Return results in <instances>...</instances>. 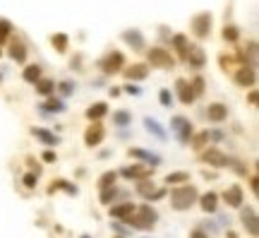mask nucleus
<instances>
[{"instance_id": "nucleus-44", "label": "nucleus", "mask_w": 259, "mask_h": 238, "mask_svg": "<svg viewBox=\"0 0 259 238\" xmlns=\"http://www.w3.org/2000/svg\"><path fill=\"white\" fill-rule=\"evenodd\" d=\"M111 226H113L118 234H122V236H127V234H130V229H125V226H122L120 221H111Z\"/></svg>"}, {"instance_id": "nucleus-8", "label": "nucleus", "mask_w": 259, "mask_h": 238, "mask_svg": "<svg viewBox=\"0 0 259 238\" xmlns=\"http://www.w3.org/2000/svg\"><path fill=\"white\" fill-rule=\"evenodd\" d=\"M149 63H151L154 67L168 70V67L175 65V58L171 56V51H166V48H149Z\"/></svg>"}, {"instance_id": "nucleus-1", "label": "nucleus", "mask_w": 259, "mask_h": 238, "mask_svg": "<svg viewBox=\"0 0 259 238\" xmlns=\"http://www.w3.org/2000/svg\"><path fill=\"white\" fill-rule=\"evenodd\" d=\"M197 197H199V193H197L195 185H190V183L175 185L171 190V207L175 209V212H187V209L197 202Z\"/></svg>"}, {"instance_id": "nucleus-20", "label": "nucleus", "mask_w": 259, "mask_h": 238, "mask_svg": "<svg viewBox=\"0 0 259 238\" xmlns=\"http://www.w3.org/2000/svg\"><path fill=\"white\" fill-rule=\"evenodd\" d=\"M122 72H125V77L132 80V82H139V80H146V77H149V67H146L144 63H135L132 67H122Z\"/></svg>"}, {"instance_id": "nucleus-34", "label": "nucleus", "mask_w": 259, "mask_h": 238, "mask_svg": "<svg viewBox=\"0 0 259 238\" xmlns=\"http://www.w3.org/2000/svg\"><path fill=\"white\" fill-rule=\"evenodd\" d=\"M206 142H209V130H201L197 135H192V140H190V145L195 149H204L206 147Z\"/></svg>"}, {"instance_id": "nucleus-49", "label": "nucleus", "mask_w": 259, "mask_h": 238, "mask_svg": "<svg viewBox=\"0 0 259 238\" xmlns=\"http://www.w3.org/2000/svg\"><path fill=\"white\" fill-rule=\"evenodd\" d=\"M228 238H238V234H235V231H228Z\"/></svg>"}, {"instance_id": "nucleus-45", "label": "nucleus", "mask_w": 259, "mask_h": 238, "mask_svg": "<svg viewBox=\"0 0 259 238\" xmlns=\"http://www.w3.org/2000/svg\"><path fill=\"white\" fill-rule=\"evenodd\" d=\"M190 238H209V234H206L204 229H192V231H190Z\"/></svg>"}, {"instance_id": "nucleus-5", "label": "nucleus", "mask_w": 259, "mask_h": 238, "mask_svg": "<svg viewBox=\"0 0 259 238\" xmlns=\"http://www.w3.org/2000/svg\"><path fill=\"white\" fill-rule=\"evenodd\" d=\"M201 159H204L209 166H216V169H228V166H233V159H230L228 154H223L221 149H216V147L206 149V151L201 154Z\"/></svg>"}, {"instance_id": "nucleus-10", "label": "nucleus", "mask_w": 259, "mask_h": 238, "mask_svg": "<svg viewBox=\"0 0 259 238\" xmlns=\"http://www.w3.org/2000/svg\"><path fill=\"white\" fill-rule=\"evenodd\" d=\"M103 137H106V128H103L101 123H91L84 130V145L91 149L99 147V145L103 142Z\"/></svg>"}, {"instance_id": "nucleus-33", "label": "nucleus", "mask_w": 259, "mask_h": 238, "mask_svg": "<svg viewBox=\"0 0 259 238\" xmlns=\"http://www.w3.org/2000/svg\"><path fill=\"white\" fill-rule=\"evenodd\" d=\"M154 190H156V183H149V180H139L137 183V195L144 197V200H149L154 195Z\"/></svg>"}, {"instance_id": "nucleus-38", "label": "nucleus", "mask_w": 259, "mask_h": 238, "mask_svg": "<svg viewBox=\"0 0 259 238\" xmlns=\"http://www.w3.org/2000/svg\"><path fill=\"white\" fill-rule=\"evenodd\" d=\"M10 31H12V24H10L7 20H2V17H0V43H5V41H7Z\"/></svg>"}, {"instance_id": "nucleus-17", "label": "nucleus", "mask_w": 259, "mask_h": 238, "mask_svg": "<svg viewBox=\"0 0 259 238\" xmlns=\"http://www.w3.org/2000/svg\"><path fill=\"white\" fill-rule=\"evenodd\" d=\"M122 41H125L127 46H132L135 51H144V48H146V41H144V36L139 29H125L122 31Z\"/></svg>"}, {"instance_id": "nucleus-27", "label": "nucleus", "mask_w": 259, "mask_h": 238, "mask_svg": "<svg viewBox=\"0 0 259 238\" xmlns=\"http://www.w3.org/2000/svg\"><path fill=\"white\" fill-rule=\"evenodd\" d=\"M34 87H36V94H41V96H46V99H48V96H53V91H56V82H53V80H43V77H41Z\"/></svg>"}, {"instance_id": "nucleus-46", "label": "nucleus", "mask_w": 259, "mask_h": 238, "mask_svg": "<svg viewBox=\"0 0 259 238\" xmlns=\"http://www.w3.org/2000/svg\"><path fill=\"white\" fill-rule=\"evenodd\" d=\"M125 91H127V94H135V96H139V94H142V89H139V87H135V85H125Z\"/></svg>"}, {"instance_id": "nucleus-52", "label": "nucleus", "mask_w": 259, "mask_h": 238, "mask_svg": "<svg viewBox=\"0 0 259 238\" xmlns=\"http://www.w3.org/2000/svg\"><path fill=\"white\" fill-rule=\"evenodd\" d=\"M0 56H2V51H0Z\"/></svg>"}, {"instance_id": "nucleus-14", "label": "nucleus", "mask_w": 259, "mask_h": 238, "mask_svg": "<svg viewBox=\"0 0 259 238\" xmlns=\"http://www.w3.org/2000/svg\"><path fill=\"white\" fill-rule=\"evenodd\" d=\"M111 219H120V221H127L135 212H137V205L135 202H118V205H111Z\"/></svg>"}, {"instance_id": "nucleus-7", "label": "nucleus", "mask_w": 259, "mask_h": 238, "mask_svg": "<svg viewBox=\"0 0 259 238\" xmlns=\"http://www.w3.org/2000/svg\"><path fill=\"white\" fill-rule=\"evenodd\" d=\"M240 221H242V226H245V231L250 234L252 238H257L259 234V224H257V209L252 207H240Z\"/></svg>"}, {"instance_id": "nucleus-48", "label": "nucleus", "mask_w": 259, "mask_h": 238, "mask_svg": "<svg viewBox=\"0 0 259 238\" xmlns=\"http://www.w3.org/2000/svg\"><path fill=\"white\" fill-rule=\"evenodd\" d=\"M250 104H252V106H257V91H255V89L250 91Z\"/></svg>"}, {"instance_id": "nucleus-2", "label": "nucleus", "mask_w": 259, "mask_h": 238, "mask_svg": "<svg viewBox=\"0 0 259 238\" xmlns=\"http://www.w3.org/2000/svg\"><path fill=\"white\" fill-rule=\"evenodd\" d=\"M159 221V212L151 207V205H142V207H137V212L127 219V224H130V229H137V231H149V229H154V224Z\"/></svg>"}, {"instance_id": "nucleus-12", "label": "nucleus", "mask_w": 259, "mask_h": 238, "mask_svg": "<svg viewBox=\"0 0 259 238\" xmlns=\"http://www.w3.org/2000/svg\"><path fill=\"white\" fill-rule=\"evenodd\" d=\"M127 154H130L132 159L144 161V166H151V169L161 166V156H159V154H154V151H146V149H142V147H130V149H127Z\"/></svg>"}, {"instance_id": "nucleus-18", "label": "nucleus", "mask_w": 259, "mask_h": 238, "mask_svg": "<svg viewBox=\"0 0 259 238\" xmlns=\"http://www.w3.org/2000/svg\"><path fill=\"white\" fill-rule=\"evenodd\" d=\"M206 118L211 120V123H223V120L228 118V106L221 104V101L209 104V108H206Z\"/></svg>"}, {"instance_id": "nucleus-39", "label": "nucleus", "mask_w": 259, "mask_h": 238, "mask_svg": "<svg viewBox=\"0 0 259 238\" xmlns=\"http://www.w3.org/2000/svg\"><path fill=\"white\" fill-rule=\"evenodd\" d=\"M238 36H240V34H238V27H233V24L223 29V39L230 41V43H235V41H238Z\"/></svg>"}, {"instance_id": "nucleus-22", "label": "nucleus", "mask_w": 259, "mask_h": 238, "mask_svg": "<svg viewBox=\"0 0 259 238\" xmlns=\"http://www.w3.org/2000/svg\"><path fill=\"white\" fill-rule=\"evenodd\" d=\"M108 113V104L106 101H96V104H91L89 108H86V118L91 120V123H101V118Z\"/></svg>"}, {"instance_id": "nucleus-50", "label": "nucleus", "mask_w": 259, "mask_h": 238, "mask_svg": "<svg viewBox=\"0 0 259 238\" xmlns=\"http://www.w3.org/2000/svg\"><path fill=\"white\" fill-rule=\"evenodd\" d=\"M80 238H91V236H89V234H84V236H80Z\"/></svg>"}, {"instance_id": "nucleus-29", "label": "nucleus", "mask_w": 259, "mask_h": 238, "mask_svg": "<svg viewBox=\"0 0 259 238\" xmlns=\"http://www.w3.org/2000/svg\"><path fill=\"white\" fill-rule=\"evenodd\" d=\"M22 80L29 82V85H36V82L41 80V67H39V65H27L24 72H22Z\"/></svg>"}, {"instance_id": "nucleus-35", "label": "nucleus", "mask_w": 259, "mask_h": 238, "mask_svg": "<svg viewBox=\"0 0 259 238\" xmlns=\"http://www.w3.org/2000/svg\"><path fill=\"white\" fill-rule=\"evenodd\" d=\"M51 41H53V46H56L58 53H65V51H67V43H70V39H67L65 34H53V39H51Z\"/></svg>"}, {"instance_id": "nucleus-4", "label": "nucleus", "mask_w": 259, "mask_h": 238, "mask_svg": "<svg viewBox=\"0 0 259 238\" xmlns=\"http://www.w3.org/2000/svg\"><path fill=\"white\" fill-rule=\"evenodd\" d=\"M99 67H101V72H106V75H115V72H120V70L125 67V56H122L120 51H108L103 58L99 60Z\"/></svg>"}, {"instance_id": "nucleus-28", "label": "nucleus", "mask_w": 259, "mask_h": 238, "mask_svg": "<svg viewBox=\"0 0 259 238\" xmlns=\"http://www.w3.org/2000/svg\"><path fill=\"white\" fill-rule=\"evenodd\" d=\"M173 48L180 53V58L185 60V53H187V48H190L187 36H185V34H175V36H173Z\"/></svg>"}, {"instance_id": "nucleus-42", "label": "nucleus", "mask_w": 259, "mask_h": 238, "mask_svg": "<svg viewBox=\"0 0 259 238\" xmlns=\"http://www.w3.org/2000/svg\"><path fill=\"white\" fill-rule=\"evenodd\" d=\"M41 159H43L46 164H56V161H58V154L53 151V149H46V151L41 154Z\"/></svg>"}, {"instance_id": "nucleus-47", "label": "nucleus", "mask_w": 259, "mask_h": 238, "mask_svg": "<svg viewBox=\"0 0 259 238\" xmlns=\"http://www.w3.org/2000/svg\"><path fill=\"white\" fill-rule=\"evenodd\" d=\"M250 188H252V193L257 195V188H259V178H257V176H252V178H250Z\"/></svg>"}, {"instance_id": "nucleus-32", "label": "nucleus", "mask_w": 259, "mask_h": 238, "mask_svg": "<svg viewBox=\"0 0 259 238\" xmlns=\"http://www.w3.org/2000/svg\"><path fill=\"white\" fill-rule=\"evenodd\" d=\"M115 183H118V171H106V173H101V176H99V188H101V190L113 188Z\"/></svg>"}, {"instance_id": "nucleus-36", "label": "nucleus", "mask_w": 259, "mask_h": 238, "mask_svg": "<svg viewBox=\"0 0 259 238\" xmlns=\"http://www.w3.org/2000/svg\"><path fill=\"white\" fill-rule=\"evenodd\" d=\"M115 195H118V188H106V190H101V205H111L115 202Z\"/></svg>"}, {"instance_id": "nucleus-31", "label": "nucleus", "mask_w": 259, "mask_h": 238, "mask_svg": "<svg viewBox=\"0 0 259 238\" xmlns=\"http://www.w3.org/2000/svg\"><path fill=\"white\" fill-rule=\"evenodd\" d=\"M10 58L17 60V63H24V60H27V48H24V43L15 41V43L10 46Z\"/></svg>"}, {"instance_id": "nucleus-9", "label": "nucleus", "mask_w": 259, "mask_h": 238, "mask_svg": "<svg viewBox=\"0 0 259 238\" xmlns=\"http://www.w3.org/2000/svg\"><path fill=\"white\" fill-rule=\"evenodd\" d=\"M192 34L197 39H206L211 34V15L209 12H199L192 17Z\"/></svg>"}, {"instance_id": "nucleus-15", "label": "nucleus", "mask_w": 259, "mask_h": 238, "mask_svg": "<svg viewBox=\"0 0 259 238\" xmlns=\"http://www.w3.org/2000/svg\"><path fill=\"white\" fill-rule=\"evenodd\" d=\"M31 135L41 142V145H46L48 149H53L60 145V137H58L56 132H51V130H46V128H31Z\"/></svg>"}, {"instance_id": "nucleus-13", "label": "nucleus", "mask_w": 259, "mask_h": 238, "mask_svg": "<svg viewBox=\"0 0 259 238\" xmlns=\"http://www.w3.org/2000/svg\"><path fill=\"white\" fill-rule=\"evenodd\" d=\"M223 202L233 209H240L242 207V202H245V193H242V188H240V185H228L226 193H223Z\"/></svg>"}, {"instance_id": "nucleus-19", "label": "nucleus", "mask_w": 259, "mask_h": 238, "mask_svg": "<svg viewBox=\"0 0 259 238\" xmlns=\"http://www.w3.org/2000/svg\"><path fill=\"white\" fill-rule=\"evenodd\" d=\"M185 60L190 63V67H204V63H206L204 48H201V46H195V43H190V48H187V53H185Z\"/></svg>"}, {"instance_id": "nucleus-41", "label": "nucleus", "mask_w": 259, "mask_h": 238, "mask_svg": "<svg viewBox=\"0 0 259 238\" xmlns=\"http://www.w3.org/2000/svg\"><path fill=\"white\" fill-rule=\"evenodd\" d=\"M190 85H192L195 96H201V94H204V80H201V77H195V82H190Z\"/></svg>"}, {"instance_id": "nucleus-6", "label": "nucleus", "mask_w": 259, "mask_h": 238, "mask_svg": "<svg viewBox=\"0 0 259 238\" xmlns=\"http://www.w3.org/2000/svg\"><path fill=\"white\" fill-rule=\"evenodd\" d=\"M151 173H154V169H151V166L132 164V166L120 169V173H118V176H122V178H127V180H146V178H151Z\"/></svg>"}, {"instance_id": "nucleus-3", "label": "nucleus", "mask_w": 259, "mask_h": 238, "mask_svg": "<svg viewBox=\"0 0 259 238\" xmlns=\"http://www.w3.org/2000/svg\"><path fill=\"white\" fill-rule=\"evenodd\" d=\"M171 132L178 137V142L187 145L195 135V128H192V120L185 118V116H173L171 118Z\"/></svg>"}, {"instance_id": "nucleus-24", "label": "nucleus", "mask_w": 259, "mask_h": 238, "mask_svg": "<svg viewBox=\"0 0 259 238\" xmlns=\"http://www.w3.org/2000/svg\"><path fill=\"white\" fill-rule=\"evenodd\" d=\"M166 185H168V188H175V185H185V183H190V173H187V171H173V173H168V176H166Z\"/></svg>"}, {"instance_id": "nucleus-40", "label": "nucleus", "mask_w": 259, "mask_h": 238, "mask_svg": "<svg viewBox=\"0 0 259 238\" xmlns=\"http://www.w3.org/2000/svg\"><path fill=\"white\" fill-rule=\"evenodd\" d=\"M22 183H24V188H29V190H34V188H36V183H39V176H36V173H24V178H22Z\"/></svg>"}, {"instance_id": "nucleus-43", "label": "nucleus", "mask_w": 259, "mask_h": 238, "mask_svg": "<svg viewBox=\"0 0 259 238\" xmlns=\"http://www.w3.org/2000/svg\"><path fill=\"white\" fill-rule=\"evenodd\" d=\"M72 91H75V85H72V82H62V85H60V94L67 96V94H72Z\"/></svg>"}, {"instance_id": "nucleus-21", "label": "nucleus", "mask_w": 259, "mask_h": 238, "mask_svg": "<svg viewBox=\"0 0 259 238\" xmlns=\"http://www.w3.org/2000/svg\"><path fill=\"white\" fill-rule=\"evenodd\" d=\"M197 202H199V207L206 212V214H214L216 209H219V195L214 193V190H209V193H204L201 197H197Z\"/></svg>"}, {"instance_id": "nucleus-51", "label": "nucleus", "mask_w": 259, "mask_h": 238, "mask_svg": "<svg viewBox=\"0 0 259 238\" xmlns=\"http://www.w3.org/2000/svg\"><path fill=\"white\" fill-rule=\"evenodd\" d=\"M115 238H122V236H115Z\"/></svg>"}, {"instance_id": "nucleus-26", "label": "nucleus", "mask_w": 259, "mask_h": 238, "mask_svg": "<svg viewBox=\"0 0 259 238\" xmlns=\"http://www.w3.org/2000/svg\"><path fill=\"white\" fill-rule=\"evenodd\" d=\"M144 128H146V130H149L154 137L166 140V130L161 128V123H159V120H154V118H149V116H146V118H144Z\"/></svg>"}, {"instance_id": "nucleus-16", "label": "nucleus", "mask_w": 259, "mask_h": 238, "mask_svg": "<svg viewBox=\"0 0 259 238\" xmlns=\"http://www.w3.org/2000/svg\"><path fill=\"white\" fill-rule=\"evenodd\" d=\"M175 91H178V99H180V104H185V106H190L197 96H195V91H192V85L187 82V80H178L175 82Z\"/></svg>"}, {"instance_id": "nucleus-11", "label": "nucleus", "mask_w": 259, "mask_h": 238, "mask_svg": "<svg viewBox=\"0 0 259 238\" xmlns=\"http://www.w3.org/2000/svg\"><path fill=\"white\" fill-rule=\"evenodd\" d=\"M235 85L238 87H255V82H257V72H255V67H250V65H240L238 70H235Z\"/></svg>"}, {"instance_id": "nucleus-23", "label": "nucleus", "mask_w": 259, "mask_h": 238, "mask_svg": "<svg viewBox=\"0 0 259 238\" xmlns=\"http://www.w3.org/2000/svg\"><path fill=\"white\" fill-rule=\"evenodd\" d=\"M67 106H65V101L62 99H56V96H48L43 104H41V111L43 113H62Z\"/></svg>"}, {"instance_id": "nucleus-30", "label": "nucleus", "mask_w": 259, "mask_h": 238, "mask_svg": "<svg viewBox=\"0 0 259 238\" xmlns=\"http://www.w3.org/2000/svg\"><path fill=\"white\" fill-rule=\"evenodd\" d=\"M56 190H65L67 195H77V185L67 183L65 178H58V180H53V185L48 188V193H56Z\"/></svg>"}, {"instance_id": "nucleus-37", "label": "nucleus", "mask_w": 259, "mask_h": 238, "mask_svg": "<svg viewBox=\"0 0 259 238\" xmlns=\"http://www.w3.org/2000/svg\"><path fill=\"white\" fill-rule=\"evenodd\" d=\"M159 101H161V106H163V108H171V106H173L171 89H161V91H159Z\"/></svg>"}, {"instance_id": "nucleus-25", "label": "nucleus", "mask_w": 259, "mask_h": 238, "mask_svg": "<svg viewBox=\"0 0 259 238\" xmlns=\"http://www.w3.org/2000/svg\"><path fill=\"white\" fill-rule=\"evenodd\" d=\"M113 125L115 128H127V125H132V113L125 111V108L113 111Z\"/></svg>"}]
</instances>
